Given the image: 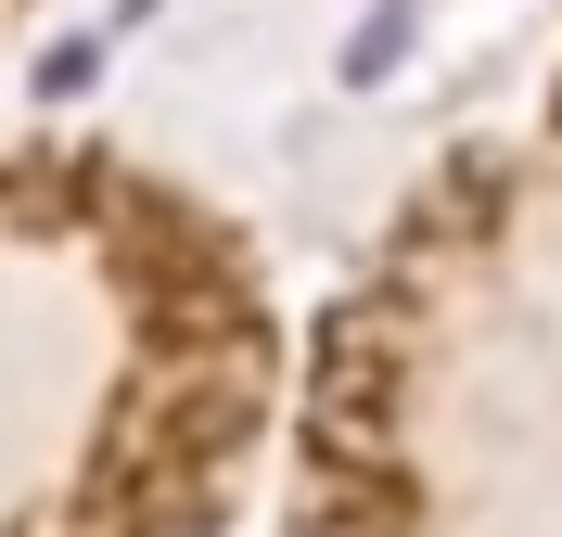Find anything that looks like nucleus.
<instances>
[{"instance_id":"1","label":"nucleus","mask_w":562,"mask_h":537,"mask_svg":"<svg viewBox=\"0 0 562 537\" xmlns=\"http://www.w3.org/2000/svg\"><path fill=\"white\" fill-rule=\"evenodd\" d=\"M396 38H409V0H384V13L346 38V77H384V65H396Z\"/></svg>"}]
</instances>
